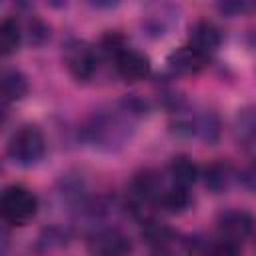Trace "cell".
Returning a JSON list of instances; mask_svg holds the SVG:
<instances>
[{
	"label": "cell",
	"mask_w": 256,
	"mask_h": 256,
	"mask_svg": "<svg viewBox=\"0 0 256 256\" xmlns=\"http://www.w3.org/2000/svg\"><path fill=\"white\" fill-rule=\"evenodd\" d=\"M248 8H250V6H248L246 2H224V4H220V6H218V10H220V12L230 14V16L242 14V12H246Z\"/></svg>",
	"instance_id": "44dd1931"
},
{
	"label": "cell",
	"mask_w": 256,
	"mask_h": 256,
	"mask_svg": "<svg viewBox=\"0 0 256 256\" xmlns=\"http://www.w3.org/2000/svg\"><path fill=\"white\" fill-rule=\"evenodd\" d=\"M28 78L16 68H6L2 72V96L6 102H18L28 94Z\"/></svg>",
	"instance_id": "30bf717a"
},
{
	"label": "cell",
	"mask_w": 256,
	"mask_h": 256,
	"mask_svg": "<svg viewBox=\"0 0 256 256\" xmlns=\"http://www.w3.org/2000/svg\"><path fill=\"white\" fill-rule=\"evenodd\" d=\"M62 58H64V64H66V70L70 72V76L80 82L90 80L98 68V56H96L94 48L84 40H76V38L68 40L64 44Z\"/></svg>",
	"instance_id": "277c9868"
},
{
	"label": "cell",
	"mask_w": 256,
	"mask_h": 256,
	"mask_svg": "<svg viewBox=\"0 0 256 256\" xmlns=\"http://www.w3.org/2000/svg\"><path fill=\"white\" fill-rule=\"evenodd\" d=\"M132 190H134L136 198H140V200H156V202H158L160 194L164 192L158 174L152 172V170L138 172L134 176V180H132Z\"/></svg>",
	"instance_id": "7c38bea8"
},
{
	"label": "cell",
	"mask_w": 256,
	"mask_h": 256,
	"mask_svg": "<svg viewBox=\"0 0 256 256\" xmlns=\"http://www.w3.org/2000/svg\"><path fill=\"white\" fill-rule=\"evenodd\" d=\"M24 34L28 36V40H30L32 44H42V42L48 38V26H46L40 18L32 16V18L26 22V32H24Z\"/></svg>",
	"instance_id": "ac0fdd59"
},
{
	"label": "cell",
	"mask_w": 256,
	"mask_h": 256,
	"mask_svg": "<svg viewBox=\"0 0 256 256\" xmlns=\"http://www.w3.org/2000/svg\"><path fill=\"white\" fill-rule=\"evenodd\" d=\"M22 30L18 26V22L14 18H4L0 24V48L4 56H10L18 50L20 42H22Z\"/></svg>",
	"instance_id": "e0dca14e"
},
{
	"label": "cell",
	"mask_w": 256,
	"mask_h": 256,
	"mask_svg": "<svg viewBox=\"0 0 256 256\" xmlns=\"http://www.w3.org/2000/svg\"><path fill=\"white\" fill-rule=\"evenodd\" d=\"M174 24V10L170 6H158L156 12L146 14L142 18V28L150 34V36H164L170 26Z\"/></svg>",
	"instance_id": "9a60e30c"
},
{
	"label": "cell",
	"mask_w": 256,
	"mask_h": 256,
	"mask_svg": "<svg viewBox=\"0 0 256 256\" xmlns=\"http://www.w3.org/2000/svg\"><path fill=\"white\" fill-rule=\"evenodd\" d=\"M38 198L24 186H8L2 192V216L14 226H22L34 218Z\"/></svg>",
	"instance_id": "3957f363"
},
{
	"label": "cell",
	"mask_w": 256,
	"mask_h": 256,
	"mask_svg": "<svg viewBox=\"0 0 256 256\" xmlns=\"http://www.w3.org/2000/svg\"><path fill=\"white\" fill-rule=\"evenodd\" d=\"M254 220L246 210L234 208V210H226L218 216V230L222 234L224 240L228 242H242L250 232H252Z\"/></svg>",
	"instance_id": "8992f818"
},
{
	"label": "cell",
	"mask_w": 256,
	"mask_h": 256,
	"mask_svg": "<svg viewBox=\"0 0 256 256\" xmlns=\"http://www.w3.org/2000/svg\"><path fill=\"white\" fill-rule=\"evenodd\" d=\"M208 256H238V248H236L234 242L222 240V242H218L216 246H212V250H210Z\"/></svg>",
	"instance_id": "d6986e66"
},
{
	"label": "cell",
	"mask_w": 256,
	"mask_h": 256,
	"mask_svg": "<svg viewBox=\"0 0 256 256\" xmlns=\"http://www.w3.org/2000/svg\"><path fill=\"white\" fill-rule=\"evenodd\" d=\"M128 114L122 112H98L82 128V136L94 148L112 152L122 148L130 138Z\"/></svg>",
	"instance_id": "6da1fadb"
},
{
	"label": "cell",
	"mask_w": 256,
	"mask_h": 256,
	"mask_svg": "<svg viewBox=\"0 0 256 256\" xmlns=\"http://www.w3.org/2000/svg\"><path fill=\"white\" fill-rule=\"evenodd\" d=\"M158 204L172 212V214H178V212H184L190 204H192V198H190V192L188 188H182V186H172L168 190H164L158 198Z\"/></svg>",
	"instance_id": "2e32d148"
},
{
	"label": "cell",
	"mask_w": 256,
	"mask_h": 256,
	"mask_svg": "<svg viewBox=\"0 0 256 256\" xmlns=\"http://www.w3.org/2000/svg\"><path fill=\"white\" fill-rule=\"evenodd\" d=\"M234 136L240 144H256V106L242 108L234 118Z\"/></svg>",
	"instance_id": "4fadbf2b"
},
{
	"label": "cell",
	"mask_w": 256,
	"mask_h": 256,
	"mask_svg": "<svg viewBox=\"0 0 256 256\" xmlns=\"http://www.w3.org/2000/svg\"><path fill=\"white\" fill-rule=\"evenodd\" d=\"M170 176H172V182L174 186H182V188H188L190 184L196 182L198 178V166L192 162V158L188 156H174L170 160Z\"/></svg>",
	"instance_id": "5bb4252c"
},
{
	"label": "cell",
	"mask_w": 256,
	"mask_h": 256,
	"mask_svg": "<svg viewBox=\"0 0 256 256\" xmlns=\"http://www.w3.org/2000/svg\"><path fill=\"white\" fill-rule=\"evenodd\" d=\"M114 64L118 74L126 80H142L150 74V60L134 48H120L114 54Z\"/></svg>",
	"instance_id": "52a82bcc"
},
{
	"label": "cell",
	"mask_w": 256,
	"mask_h": 256,
	"mask_svg": "<svg viewBox=\"0 0 256 256\" xmlns=\"http://www.w3.org/2000/svg\"><path fill=\"white\" fill-rule=\"evenodd\" d=\"M8 158L18 166H34L46 154V140L44 134L36 126H22L18 128L8 140Z\"/></svg>",
	"instance_id": "7a4b0ae2"
},
{
	"label": "cell",
	"mask_w": 256,
	"mask_h": 256,
	"mask_svg": "<svg viewBox=\"0 0 256 256\" xmlns=\"http://www.w3.org/2000/svg\"><path fill=\"white\" fill-rule=\"evenodd\" d=\"M202 176H204V186L208 190H212L214 194H220L230 186L234 172L228 162H212L210 166L204 168Z\"/></svg>",
	"instance_id": "8fae6325"
},
{
	"label": "cell",
	"mask_w": 256,
	"mask_h": 256,
	"mask_svg": "<svg viewBox=\"0 0 256 256\" xmlns=\"http://www.w3.org/2000/svg\"><path fill=\"white\" fill-rule=\"evenodd\" d=\"M86 246L90 256H128V252L132 250L130 238L118 228L96 230L88 238Z\"/></svg>",
	"instance_id": "5b68a950"
},
{
	"label": "cell",
	"mask_w": 256,
	"mask_h": 256,
	"mask_svg": "<svg viewBox=\"0 0 256 256\" xmlns=\"http://www.w3.org/2000/svg\"><path fill=\"white\" fill-rule=\"evenodd\" d=\"M190 46L196 48L198 52H202L204 56L212 54L218 50L220 42H222V36H220V30L208 22V20H198L192 28H190Z\"/></svg>",
	"instance_id": "9c48e42d"
},
{
	"label": "cell",
	"mask_w": 256,
	"mask_h": 256,
	"mask_svg": "<svg viewBox=\"0 0 256 256\" xmlns=\"http://www.w3.org/2000/svg\"><path fill=\"white\" fill-rule=\"evenodd\" d=\"M206 62H208V56H204L190 44L172 50L166 58L168 68L176 74H196L206 66Z\"/></svg>",
	"instance_id": "ba28073f"
},
{
	"label": "cell",
	"mask_w": 256,
	"mask_h": 256,
	"mask_svg": "<svg viewBox=\"0 0 256 256\" xmlns=\"http://www.w3.org/2000/svg\"><path fill=\"white\" fill-rule=\"evenodd\" d=\"M240 182H242L248 190L256 192V162H252L250 166H246V168L240 172Z\"/></svg>",
	"instance_id": "ffe728a7"
}]
</instances>
